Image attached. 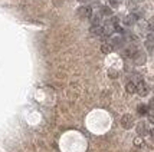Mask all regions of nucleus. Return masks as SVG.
Segmentation results:
<instances>
[{
  "mask_svg": "<svg viewBox=\"0 0 154 152\" xmlns=\"http://www.w3.org/2000/svg\"><path fill=\"white\" fill-rule=\"evenodd\" d=\"M148 122H150V124H154V109L148 111Z\"/></svg>",
  "mask_w": 154,
  "mask_h": 152,
  "instance_id": "15",
  "label": "nucleus"
},
{
  "mask_svg": "<svg viewBox=\"0 0 154 152\" xmlns=\"http://www.w3.org/2000/svg\"><path fill=\"white\" fill-rule=\"evenodd\" d=\"M137 93H138L140 96H146V95L148 93V88L143 80H140V82L137 83Z\"/></svg>",
  "mask_w": 154,
  "mask_h": 152,
  "instance_id": "4",
  "label": "nucleus"
},
{
  "mask_svg": "<svg viewBox=\"0 0 154 152\" xmlns=\"http://www.w3.org/2000/svg\"><path fill=\"white\" fill-rule=\"evenodd\" d=\"M135 22H137V14H128L127 17L124 19V25H127V26H133L135 25Z\"/></svg>",
  "mask_w": 154,
  "mask_h": 152,
  "instance_id": "6",
  "label": "nucleus"
},
{
  "mask_svg": "<svg viewBox=\"0 0 154 152\" xmlns=\"http://www.w3.org/2000/svg\"><path fill=\"white\" fill-rule=\"evenodd\" d=\"M134 1H144V0H134Z\"/></svg>",
  "mask_w": 154,
  "mask_h": 152,
  "instance_id": "20",
  "label": "nucleus"
},
{
  "mask_svg": "<svg viewBox=\"0 0 154 152\" xmlns=\"http://www.w3.org/2000/svg\"><path fill=\"white\" fill-rule=\"evenodd\" d=\"M112 49H114V47H112V45H111L109 42H108V43H104V45L101 46V50H102L104 53H111L112 52Z\"/></svg>",
  "mask_w": 154,
  "mask_h": 152,
  "instance_id": "10",
  "label": "nucleus"
},
{
  "mask_svg": "<svg viewBox=\"0 0 154 152\" xmlns=\"http://www.w3.org/2000/svg\"><path fill=\"white\" fill-rule=\"evenodd\" d=\"M147 132H148V129H147L146 122H140V124L137 125V133H138L140 136H144V135H146Z\"/></svg>",
  "mask_w": 154,
  "mask_h": 152,
  "instance_id": "5",
  "label": "nucleus"
},
{
  "mask_svg": "<svg viewBox=\"0 0 154 152\" xmlns=\"http://www.w3.org/2000/svg\"><path fill=\"white\" fill-rule=\"evenodd\" d=\"M79 1H87V0H79Z\"/></svg>",
  "mask_w": 154,
  "mask_h": 152,
  "instance_id": "21",
  "label": "nucleus"
},
{
  "mask_svg": "<svg viewBox=\"0 0 154 152\" xmlns=\"http://www.w3.org/2000/svg\"><path fill=\"white\" fill-rule=\"evenodd\" d=\"M150 135H151V138H153V141H154V129H151V131H150Z\"/></svg>",
  "mask_w": 154,
  "mask_h": 152,
  "instance_id": "19",
  "label": "nucleus"
},
{
  "mask_svg": "<svg viewBox=\"0 0 154 152\" xmlns=\"http://www.w3.org/2000/svg\"><path fill=\"white\" fill-rule=\"evenodd\" d=\"M89 32H91L92 36H104V27L101 25H92L91 29H89Z\"/></svg>",
  "mask_w": 154,
  "mask_h": 152,
  "instance_id": "3",
  "label": "nucleus"
},
{
  "mask_svg": "<svg viewBox=\"0 0 154 152\" xmlns=\"http://www.w3.org/2000/svg\"><path fill=\"white\" fill-rule=\"evenodd\" d=\"M89 19H91V25H100L101 23V14H92Z\"/></svg>",
  "mask_w": 154,
  "mask_h": 152,
  "instance_id": "13",
  "label": "nucleus"
},
{
  "mask_svg": "<svg viewBox=\"0 0 154 152\" xmlns=\"http://www.w3.org/2000/svg\"><path fill=\"white\" fill-rule=\"evenodd\" d=\"M121 3H122V0H109V4H111V6H118V4H121Z\"/></svg>",
  "mask_w": 154,
  "mask_h": 152,
  "instance_id": "17",
  "label": "nucleus"
},
{
  "mask_svg": "<svg viewBox=\"0 0 154 152\" xmlns=\"http://www.w3.org/2000/svg\"><path fill=\"white\" fill-rule=\"evenodd\" d=\"M109 43L112 45V47H120L122 45V37H112Z\"/></svg>",
  "mask_w": 154,
  "mask_h": 152,
  "instance_id": "11",
  "label": "nucleus"
},
{
  "mask_svg": "<svg viewBox=\"0 0 154 152\" xmlns=\"http://www.w3.org/2000/svg\"><path fill=\"white\" fill-rule=\"evenodd\" d=\"M101 14H104V16H111V14H112V10H111L108 6H102L101 7Z\"/></svg>",
  "mask_w": 154,
  "mask_h": 152,
  "instance_id": "14",
  "label": "nucleus"
},
{
  "mask_svg": "<svg viewBox=\"0 0 154 152\" xmlns=\"http://www.w3.org/2000/svg\"><path fill=\"white\" fill-rule=\"evenodd\" d=\"M148 111H150L148 105H144V103L138 105V108H137V112H138V115H148Z\"/></svg>",
  "mask_w": 154,
  "mask_h": 152,
  "instance_id": "8",
  "label": "nucleus"
},
{
  "mask_svg": "<svg viewBox=\"0 0 154 152\" xmlns=\"http://www.w3.org/2000/svg\"><path fill=\"white\" fill-rule=\"evenodd\" d=\"M125 91H127L128 93H135L137 92V83H134V82H128L127 85H125Z\"/></svg>",
  "mask_w": 154,
  "mask_h": 152,
  "instance_id": "9",
  "label": "nucleus"
},
{
  "mask_svg": "<svg viewBox=\"0 0 154 152\" xmlns=\"http://www.w3.org/2000/svg\"><path fill=\"white\" fill-rule=\"evenodd\" d=\"M78 16L79 17H82V19H89L91 16H92V7L89 6H81L79 9H78Z\"/></svg>",
  "mask_w": 154,
  "mask_h": 152,
  "instance_id": "1",
  "label": "nucleus"
},
{
  "mask_svg": "<svg viewBox=\"0 0 154 152\" xmlns=\"http://www.w3.org/2000/svg\"><path fill=\"white\" fill-rule=\"evenodd\" d=\"M147 26H148V29H150V30H154V17H151V19L148 20Z\"/></svg>",
  "mask_w": 154,
  "mask_h": 152,
  "instance_id": "16",
  "label": "nucleus"
},
{
  "mask_svg": "<svg viewBox=\"0 0 154 152\" xmlns=\"http://www.w3.org/2000/svg\"><path fill=\"white\" fill-rule=\"evenodd\" d=\"M146 47L150 49V50H153L154 49V37L153 36H148L147 40H146Z\"/></svg>",
  "mask_w": 154,
  "mask_h": 152,
  "instance_id": "12",
  "label": "nucleus"
},
{
  "mask_svg": "<svg viewBox=\"0 0 154 152\" xmlns=\"http://www.w3.org/2000/svg\"><path fill=\"white\" fill-rule=\"evenodd\" d=\"M121 126H122L124 129L133 128V126H134V118H133L131 115H124V116L121 118Z\"/></svg>",
  "mask_w": 154,
  "mask_h": 152,
  "instance_id": "2",
  "label": "nucleus"
},
{
  "mask_svg": "<svg viewBox=\"0 0 154 152\" xmlns=\"http://www.w3.org/2000/svg\"><path fill=\"white\" fill-rule=\"evenodd\" d=\"M148 108H150V109H154V98L150 100V103H148Z\"/></svg>",
  "mask_w": 154,
  "mask_h": 152,
  "instance_id": "18",
  "label": "nucleus"
},
{
  "mask_svg": "<svg viewBox=\"0 0 154 152\" xmlns=\"http://www.w3.org/2000/svg\"><path fill=\"white\" fill-rule=\"evenodd\" d=\"M133 58H134L135 63H138V65H141V63H144V62H146V56H144L141 52H138V50L135 52V55L133 56Z\"/></svg>",
  "mask_w": 154,
  "mask_h": 152,
  "instance_id": "7",
  "label": "nucleus"
}]
</instances>
